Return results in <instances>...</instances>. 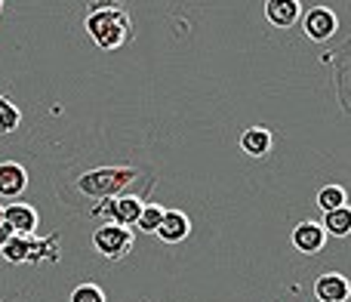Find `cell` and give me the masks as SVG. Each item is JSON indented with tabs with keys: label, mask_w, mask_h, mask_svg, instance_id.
<instances>
[{
	"label": "cell",
	"mask_w": 351,
	"mask_h": 302,
	"mask_svg": "<svg viewBox=\"0 0 351 302\" xmlns=\"http://www.w3.org/2000/svg\"><path fill=\"white\" fill-rule=\"evenodd\" d=\"M84 25L99 49H117L133 37V19L117 3H96L86 12Z\"/></svg>",
	"instance_id": "1"
},
{
	"label": "cell",
	"mask_w": 351,
	"mask_h": 302,
	"mask_svg": "<svg viewBox=\"0 0 351 302\" xmlns=\"http://www.w3.org/2000/svg\"><path fill=\"white\" fill-rule=\"evenodd\" d=\"M139 170L136 167H99L90 170L77 179V188L86 198L96 200H114L123 194H133V185L139 182Z\"/></svg>",
	"instance_id": "2"
},
{
	"label": "cell",
	"mask_w": 351,
	"mask_h": 302,
	"mask_svg": "<svg viewBox=\"0 0 351 302\" xmlns=\"http://www.w3.org/2000/svg\"><path fill=\"white\" fill-rule=\"evenodd\" d=\"M93 244H96V250L105 259H123V256L133 250V231L121 229V225H114V222H105L96 229Z\"/></svg>",
	"instance_id": "3"
},
{
	"label": "cell",
	"mask_w": 351,
	"mask_h": 302,
	"mask_svg": "<svg viewBox=\"0 0 351 302\" xmlns=\"http://www.w3.org/2000/svg\"><path fill=\"white\" fill-rule=\"evenodd\" d=\"M302 31H305V37L324 43L339 31V16H336L330 6H311V10L302 16Z\"/></svg>",
	"instance_id": "4"
},
{
	"label": "cell",
	"mask_w": 351,
	"mask_h": 302,
	"mask_svg": "<svg viewBox=\"0 0 351 302\" xmlns=\"http://www.w3.org/2000/svg\"><path fill=\"white\" fill-rule=\"evenodd\" d=\"M3 222L10 225L12 235L31 237L37 222H40V216H37V210L31 204H10V207H3Z\"/></svg>",
	"instance_id": "5"
},
{
	"label": "cell",
	"mask_w": 351,
	"mask_h": 302,
	"mask_svg": "<svg viewBox=\"0 0 351 302\" xmlns=\"http://www.w3.org/2000/svg\"><path fill=\"white\" fill-rule=\"evenodd\" d=\"M293 247L305 256L321 253V250L327 247V235H324L321 222H311V219L308 222H299L296 229H293Z\"/></svg>",
	"instance_id": "6"
},
{
	"label": "cell",
	"mask_w": 351,
	"mask_h": 302,
	"mask_svg": "<svg viewBox=\"0 0 351 302\" xmlns=\"http://www.w3.org/2000/svg\"><path fill=\"white\" fill-rule=\"evenodd\" d=\"M154 235L160 237V244H182L188 235H191V219H188L182 210H167Z\"/></svg>",
	"instance_id": "7"
},
{
	"label": "cell",
	"mask_w": 351,
	"mask_h": 302,
	"mask_svg": "<svg viewBox=\"0 0 351 302\" xmlns=\"http://www.w3.org/2000/svg\"><path fill=\"white\" fill-rule=\"evenodd\" d=\"M348 293H351L348 278L346 275H339V272H327V275H321V278L315 281L317 302H346Z\"/></svg>",
	"instance_id": "8"
},
{
	"label": "cell",
	"mask_w": 351,
	"mask_h": 302,
	"mask_svg": "<svg viewBox=\"0 0 351 302\" xmlns=\"http://www.w3.org/2000/svg\"><path fill=\"white\" fill-rule=\"evenodd\" d=\"M265 19L274 28H293L302 19V3L299 0H265Z\"/></svg>",
	"instance_id": "9"
},
{
	"label": "cell",
	"mask_w": 351,
	"mask_h": 302,
	"mask_svg": "<svg viewBox=\"0 0 351 302\" xmlns=\"http://www.w3.org/2000/svg\"><path fill=\"white\" fill-rule=\"evenodd\" d=\"M28 185V173L22 163L16 161H3L0 163V198H19Z\"/></svg>",
	"instance_id": "10"
},
{
	"label": "cell",
	"mask_w": 351,
	"mask_h": 302,
	"mask_svg": "<svg viewBox=\"0 0 351 302\" xmlns=\"http://www.w3.org/2000/svg\"><path fill=\"white\" fill-rule=\"evenodd\" d=\"M142 207H145V200L139 198V194H123V198H114V225H121V229H133L136 219H139Z\"/></svg>",
	"instance_id": "11"
},
{
	"label": "cell",
	"mask_w": 351,
	"mask_h": 302,
	"mask_svg": "<svg viewBox=\"0 0 351 302\" xmlns=\"http://www.w3.org/2000/svg\"><path fill=\"white\" fill-rule=\"evenodd\" d=\"M56 241L59 237H34L31 235L28 237V259L25 262H31V266H47V262H56L59 259V247H56Z\"/></svg>",
	"instance_id": "12"
},
{
	"label": "cell",
	"mask_w": 351,
	"mask_h": 302,
	"mask_svg": "<svg viewBox=\"0 0 351 302\" xmlns=\"http://www.w3.org/2000/svg\"><path fill=\"white\" fill-rule=\"evenodd\" d=\"M271 146H274V139L265 127H250V130H243V136H241V148L247 151L250 157H265L268 151H271Z\"/></svg>",
	"instance_id": "13"
},
{
	"label": "cell",
	"mask_w": 351,
	"mask_h": 302,
	"mask_svg": "<svg viewBox=\"0 0 351 302\" xmlns=\"http://www.w3.org/2000/svg\"><path fill=\"white\" fill-rule=\"evenodd\" d=\"M321 229H324V235L348 237V231H351V210H348V207H339V210H333V213H324Z\"/></svg>",
	"instance_id": "14"
},
{
	"label": "cell",
	"mask_w": 351,
	"mask_h": 302,
	"mask_svg": "<svg viewBox=\"0 0 351 302\" xmlns=\"http://www.w3.org/2000/svg\"><path fill=\"white\" fill-rule=\"evenodd\" d=\"M317 207H321L324 213H333V210H339V207H348L346 204V188L342 185H324L321 191H317Z\"/></svg>",
	"instance_id": "15"
},
{
	"label": "cell",
	"mask_w": 351,
	"mask_h": 302,
	"mask_svg": "<svg viewBox=\"0 0 351 302\" xmlns=\"http://www.w3.org/2000/svg\"><path fill=\"white\" fill-rule=\"evenodd\" d=\"M0 256H3L10 266H22L25 259H28V237H19V235H12L10 241L0 247Z\"/></svg>",
	"instance_id": "16"
},
{
	"label": "cell",
	"mask_w": 351,
	"mask_h": 302,
	"mask_svg": "<svg viewBox=\"0 0 351 302\" xmlns=\"http://www.w3.org/2000/svg\"><path fill=\"white\" fill-rule=\"evenodd\" d=\"M164 213L167 210L160 204H145L142 207V213H139V219H136V229L145 231V235H154L158 225H160V219H164Z\"/></svg>",
	"instance_id": "17"
},
{
	"label": "cell",
	"mask_w": 351,
	"mask_h": 302,
	"mask_svg": "<svg viewBox=\"0 0 351 302\" xmlns=\"http://www.w3.org/2000/svg\"><path fill=\"white\" fill-rule=\"evenodd\" d=\"M22 124V111L10 102L6 96H0V133H12Z\"/></svg>",
	"instance_id": "18"
},
{
	"label": "cell",
	"mask_w": 351,
	"mask_h": 302,
	"mask_svg": "<svg viewBox=\"0 0 351 302\" xmlns=\"http://www.w3.org/2000/svg\"><path fill=\"white\" fill-rule=\"evenodd\" d=\"M71 302H105V290L99 284H77L71 290Z\"/></svg>",
	"instance_id": "19"
},
{
	"label": "cell",
	"mask_w": 351,
	"mask_h": 302,
	"mask_svg": "<svg viewBox=\"0 0 351 302\" xmlns=\"http://www.w3.org/2000/svg\"><path fill=\"white\" fill-rule=\"evenodd\" d=\"M90 216L93 219H108V222H114V200H99V204L93 207Z\"/></svg>",
	"instance_id": "20"
},
{
	"label": "cell",
	"mask_w": 351,
	"mask_h": 302,
	"mask_svg": "<svg viewBox=\"0 0 351 302\" xmlns=\"http://www.w3.org/2000/svg\"><path fill=\"white\" fill-rule=\"evenodd\" d=\"M10 237H12V231H10V225L3 222V225H0V247H3V244L10 241Z\"/></svg>",
	"instance_id": "21"
},
{
	"label": "cell",
	"mask_w": 351,
	"mask_h": 302,
	"mask_svg": "<svg viewBox=\"0 0 351 302\" xmlns=\"http://www.w3.org/2000/svg\"><path fill=\"white\" fill-rule=\"evenodd\" d=\"M0 225H3V207H0Z\"/></svg>",
	"instance_id": "22"
},
{
	"label": "cell",
	"mask_w": 351,
	"mask_h": 302,
	"mask_svg": "<svg viewBox=\"0 0 351 302\" xmlns=\"http://www.w3.org/2000/svg\"><path fill=\"white\" fill-rule=\"evenodd\" d=\"M0 10H3V3H0Z\"/></svg>",
	"instance_id": "23"
}]
</instances>
